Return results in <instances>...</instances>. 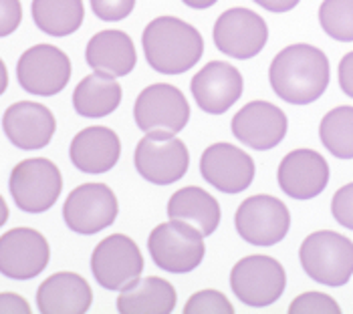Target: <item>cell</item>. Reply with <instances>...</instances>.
Listing matches in <instances>:
<instances>
[{
	"instance_id": "cell-1",
	"label": "cell",
	"mask_w": 353,
	"mask_h": 314,
	"mask_svg": "<svg viewBox=\"0 0 353 314\" xmlns=\"http://www.w3.org/2000/svg\"><path fill=\"white\" fill-rule=\"evenodd\" d=\"M329 59L313 45H291L279 52L271 63L269 81L276 97L285 103H315L329 87Z\"/></svg>"
},
{
	"instance_id": "cell-2",
	"label": "cell",
	"mask_w": 353,
	"mask_h": 314,
	"mask_svg": "<svg viewBox=\"0 0 353 314\" xmlns=\"http://www.w3.org/2000/svg\"><path fill=\"white\" fill-rule=\"evenodd\" d=\"M141 47L148 65L160 75H182L204 54L202 34L176 17H158L143 28Z\"/></svg>"
},
{
	"instance_id": "cell-3",
	"label": "cell",
	"mask_w": 353,
	"mask_h": 314,
	"mask_svg": "<svg viewBox=\"0 0 353 314\" xmlns=\"http://www.w3.org/2000/svg\"><path fill=\"white\" fill-rule=\"evenodd\" d=\"M305 274L323 286H345L353 276V242L337 232H313L299 248Z\"/></svg>"
},
{
	"instance_id": "cell-4",
	"label": "cell",
	"mask_w": 353,
	"mask_h": 314,
	"mask_svg": "<svg viewBox=\"0 0 353 314\" xmlns=\"http://www.w3.org/2000/svg\"><path fill=\"white\" fill-rule=\"evenodd\" d=\"M148 250L154 264L172 274L196 270L206 254L204 236L184 220H170L156 226L148 238Z\"/></svg>"
},
{
	"instance_id": "cell-5",
	"label": "cell",
	"mask_w": 353,
	"mask_h": 314,
	"mask_svg": "<svg viewBox=\"0 0 353 314\" xmlns=\"http://www.w3.org/2000/svg\"><path fill=\"white\" fill-rule=\"evenodd\" d=\"M134 119L145 135L172 137L188 125L190 105L178 87L154 83L137 95Z\"/></svg>"
},
{
	"instance_id": "cell-6",
	"label": "cell",
	"mask_w": 353,
	"mask_h": 314,
	"mask_svg": "<svg viewBox=\"0 0 353 314\" xmlns=\"http://www.w3.org/2000/svg\"><path fill=\"white\" fill-rule=\"evenodd\" d=\"M8 189L17 208L27 213H43L57 204L63 191V176L51 159L32 157L12 167Z\"/></svg>"
},
{
	"instance_id": "cell-7",
	"label": "cell",
	"mask_w": 353,
	"mask_h": 314,
	"mask_svg": "<svg viewBox=\"0 0 353 314\" xmlns=\"http://www.w3.org/2000/svg\"><path fill=\"white\" fill-rule=\"evenodd\" d=\"M287 286V274L279 260L271 256H246L234 264L230 272V288L234 296L252 308L274 304Z\"/></svg>"
},
{
	"instance_id": "cell-8",
	"label": "cell",
	"mask_w": 353,
	"mask_h": 314,
	"mask_svg": "<svg viewBox=\"0 0 353 314\" xmlns=\"http://www.w3.org/2000/svg\"><path fill=\"white\" fill-rule=\"evenodd\" d=\"M117 213V198L105 183H83L67 196L63 204V220L67 228L81 236L108 230Z\"/></svg>"
},
{
	"instance_id": "cell-9",
	"label": "cell",
	"mask_w": 353,
	"mask_h": 314,
	"mask_svg": "<svg viewBox=\"0 0 353 314\" xmlns=\"http://www.w3.org/2000/svg\"><path fill=\"white\" fill-rule=\"evenodd\" d=\"M91 272L101 288L123 290L134 284L143 272L141 250L130 236H108L91 254Z\"/></svg>"
},
{
	"instance_id": "cell-10",
	"label": "cell",
	"mask_w": 353,
	"mask_h": 314,
	"mask_svg": "<svg viewBox=\"0 0 353 314\" xmlns=\"http://www.w3.org/2000/svg\"><path fill=\"white\" fill-rule=\"evenodd\" d=\"M234 226L239 236L252 244L269 248L279 244L291 228V213L289 208L267 193L250 196L245 200L234 216Z\"/></svg>"
},
{
	"instance_id": "cell-11",
	"label": "cell",
	"mask_w": 353,
	"mask_h": 314,
	"mask_svg": "<svg viewBox=\"0 0 353 314\" xmlns=\"http://www.w3.org/2000/svg\"><path fill=\"white\" fill-rule=\"evenodd\" d=\"M17 78L30 95L53 97L67 87L71 78V61L59 47L34 45L21 54Z\"/></svg>"
},
{
	"instance_id": "cell-12",
	"label": "cell",
	"mask_w": 353,
	"mask_h": 314,
	"mask_svg": "<svg viewBox=\"0 0 353 314\" xmlns=\"http://www.w3.org/2000/svg\"><path fill=\"white\" fill-rule=\"evenodd\" d=\"M137 174L148 183L170 185L180 182L190 165V154L186 143L172 137H152L145 135L139 139L134 154Z\"/></svg>"
},
{
	"instance_id": "cell-13",
	"label": "cell",
	"mask_w": 353,
	"mask_h": 314,
	"mask_svg": "<svg viewBox=\"0 0 353 314\" xmlns=\"http://www.w3.org/2000/svg\"><path fill=\"white\" fill-rule=\"evenodd\" d=\"M214 45L230 59L246 61L256 56L269 41V26L250 8H230L214 23Z\"/></svg>"
},
{
	"instance_id": "cell-14",
	"label": "cell",
	"mask_w": 353,
	"mask_h": 314,
	"mask_svg": "<svg viewBox=\"0 0 353 314\" xmlns=\"http://www.w3.org/2000/svg\"><path fill=\"white\" fill-rule=\"evenodd\" d=\"M51 260L47 238L32 228H12L0 236V274L10 280H32Z\"/></svg>"
},
{
	"instance_id": "cell-15",
	"label": "cell",
	"mask_w": 353,
	"mask_h": 314,
	"mask_svg": "<svg viewBox=\"0 0 353 314\" xmlns=\"http://www.w3.org/2000/svg\"><path fill=\"white\" fill-rule=\"evenodd\" d=\"M190 91L202 111L210 115H222L241 99L245 81L236 67L224 61H212L194 75Z\"/></svg>"
},
{
	"instance_id": "cell-16",
	"label": "cell",
	"mask_w": 353,
	"mask_h": 314,
	"mask_svg": "<svg viewBox=\"0 0 353 314\" xmlns=\"http://www.w3.org/2000/svg\"><path fill=\"white\" fill-rule=\"evenodd\" d=\"M287 129V115L269 101H250L232 117V135L256 151L276 147L285 139Z\"/></svg>"
},
{
	"instance_id": "cell-17",
	"label": "cell",
	"mask_w": 353,
	"mask_h": 314,
	"mask_svg": "<svg viewBox=\"0 0 353 314\" xmlns=\"http://www.w3.org/2000/svg\"><path fill=\"white\" fill-rule=\"evenodd\" d=\"M200 174L222 193H241L254 180V161L230 143H214L200 157Z\"/></svg>"
},
{
	"instance_id": "cell-18",
	"label": "cell",
	"mask_w": 353,
	"mask_h": 314,
	"mask_svg": "<svg viewBox=\"0 0 353 314\" xmlns=\"http://www.w3.org/2000/svg\"><path fill=\"white\" fill-rule=\"evenodd\" d=\"M57 121L49 107L32 101H19L10 105L2 115V131L8 141L23 149L37 151L51 143Z\"/></svg>"
},
{
	"instance_id": "cell-19",
	"label": "cell",
	"mask_w": 353,
	"mask_h": 314,
	"mask_svg": "<svg viewBox=\"0 0 353 314\" xmlns=\"http://www.w3.org/2000/svg\"><path fill=\"white\" fill-rule=\"evenodd\" d=\"M279 187L293 200L307 202L323 193L329 183V163L313 149H295L283 157L276 171Z\"/></svg>"
},
{
	"instance_id": "cell-20",
	"label": "cell",
	"mask_w": 353,
	"mask_h": 314,
	"mask_svg": "<svg viewBox=\"0 0 353 314\" xmlns=\"http://www.w3.org/2000/svg\"><path fill=\"white\" fill-rule=\"evenodd\" d=\"M121 156V141L117 133L103 125L79 131L69 147L73 165L83 174H105L115 167Z\"/></svg>"
},
{
	"instance_id": "cell-21",
	"label": "cell",
	"mask_w": 353,
	"mask_h": 314,
	"mask_svg": "<svg viewBox=\"0 0 353 314\" xmlns=\"http://www.w3.org/2000/svg\"><path fill=\"white\" fill-rule=\"evenodd\" d=\"M91 302L89 282L75 272H57L37 290V308L43 314H83Z\"/></svg>"
},
{
	"instance_id": "cell-22",
	"label": "cell",
	"mask_w": 353,
	"mask_h": 314,
	"mask_svg": "<svg viewBox=\"0 0 353 314\" xmlns=\"http://www.w3.org/2000/svg\"><path fill=\"white\" fill-rule=\"evenodd\" d=\"M85 61L95 73L119 78L136 69L137 52L123 30H101L87 43Z\"/></svg>"
},
{
	"instance_id": "cell-23",
	"label": "cell",
	"mask_w": 353,
	"mask_h": 314,
	"mask_svg": "<svg viewBox=\"0 0 353 314\" xmlns=\"http://www.w3.org/2000/svg\"><path fill=\"white\" fill-rule=\"evenodd\" d=\"M176 288L160 276L137 278L134 284L119 290L117 313L170 314L176 308Z\"/></svg>"
},
{
	"instance_id": "cell-24",
	"label": "cell",
	"mask_w": 353,
	"mask_h": 314,
	"mask_svg": "<svg viewBox=\"0 0 353 314\" xmlns=\"http://www.w3.org/2000/svg\"><path fill=\"white\" fill-rule=\"evenodd\" d=\"M170 220H184L204 238L212 236L220 224V204L206 189L188 185L172 193L168 202Z\"/></svg>"
},
{
	"instance_id": "cell-25",
	"label": "cell",
	"mask_w": 353,
	"mask_h": 314,
	"mask_svg": "<svg viewBox=\"0 0 353 314\" xmlns=\"http://www.w3.org/2000/svg\"><path fill=\"white\" fill-rule=\"evenodd\" d=\"M123 91L117 78L101 73L87 75L73 91V107L85 119H101L111 115L121 103Z\"/></svg>"
},
{
	"instance_id": "cell-26",
	"label": "cell",
	"mask_w": 353,
	"mask_h": 314,
	"mask_svg": "<svg viewBox=\"0 0 353 314\" xmlns=\"http://www.w3.org/2000/svg\"><path fill=\"white\" fill-rule=\"evenodd\" d=\"M32 21L49 36H69L77 32L85 19L83 0H32Z\"/></svg>"
},
{
	"instance_id": "cell-27",
	"label": "cell",
	"mask_w": 353,
	"mask_h": 314,
	"mask_svg": "<svg viewBox=\"0 0 353 314\" xmlns=\"http://www.w3.org/2000/svg\"><path fill=\"white\" fill-rule=\"evenodd\" d=\"M319 139L337 159H353V107H335L321 119Z\"/></svg>"
},
{
	"instance_id": "cell-28",
	"label": "cell",
	"mask_w": 353,
	"mask_h": 314,
	"mask_svg": "<svg viewBox=\"0 0 353 314\" xmlns=\"http://www.w3.org/2000/svg\"><path fill=\"white\" fill-rule=\"evenodd\" d=\"M319 25L333 41L353 43V0H323Z\"/></svg>"
},
{
	"instance_id": "cell-29",
	"label": "cell",
	"mask_w": 353,
	"mask_h": 314,
	"mask_svg": "<svg viewBox=\"0 0 353 314\" xmlns=\"http://www.w3.org/2000/svg\"><path fill=\"white\" fill-rule=\"evenodd\" d=\"M186 314H232V302L218 290H200L192 294L184 306Z\"/></svg>"
},
{
	"instance_id": "cell-30",
	"label": "cell",
	"mask_w": 353,
	"mask_h": 314,
	"mask_svg": "<svg viewBox=\"0 0 353 314\" xmlns=\"http://www.w3.org/2000/svg\"><path fill=\"white\" fill-rule=\"evenodd\" d=\"M291 314H339L341 306L323 292H305L297 296L291 306H289Z\"/></svg>"
},
{
	"instance_id": "cell-31",
	"label": "cell",
	"mask_w": 353,
	"mask_h": 314,
	"mask_svg": "<svg viewBox=\"0 0 353 314\" xmlns=\"http://www.w3.org/2000/svg\"><path fill=\"white\" fill-rule=\"evenodd\" d=\"M89 2H91L93 14L103 23L123 21L136 8V0H89Z\"/></svg>"
},
{
	"instance_id": "cell-32",
	"label": "cell",
	"mask_w": 353,
	"mask_h": 314,
	"mask_svg": "<svg viewBox=\"0 0 353 314\" xmlns=\"http://www.w3.org/2000/svg\"><path fill=\"white\" fill-rule=\"evenodd\" d=\"M331 213L337 224L353 230V183L339 187L331 200Z\"/></svg>"
},
{
	"instance_id": "cell-33",
	"label": "cell",
	"mask_w": 353,
	"mask_h": 314,
	"mask_svg": "<svg viewBox=\"0 0 353 314\" xmlns=\"http://www.w3.org/2000/svg\"><path fill=\"white\" fill-rule=\"evenodd\" d=\"M23 21L21 0H0V39L12 34Z\"/></svg>"
},
{
	"instance_id": "cell-34",
	"label": "cell",
	"mask_w": 353,
	"mask_h": 314,
	"mask_svg": "<svg viewBox=\"0 0 353 314\" xmlns=\"http://www.w3.org/2000/svg\"><path fill=\"white\" fill-rule=\"evenodd\" d=\"M0 313L28 314L30 313V304L23 296H19L14 292H0Z\"/></svg>"
},
{
	"instance_id": "cell-35",
	"label": "cell",
	"mask_w": 353,
	"mask_h": 314,
	"mask_svg": "<svg viewBox=\"0 0 353 314\" xmlns=\"http://www.w3.org/2000/svg\"><path fill=\"white\" fill-rule=\"evenodd\" d=\"M339 87L347 97L353 99V51L339 61Z\"/></svg>"
},
{
	"instance_id": "cell-36",
	"label": "cell",
	"mask_w": 353,
	"mask_h": 314,
	"mask_svg": "<svg viewBox=\"0 0 353 314\" xmlns=\"http://www.w3.org/2000/svg\"><path fill=\"white\" fill-rule=\"evenodd\" d=\"M254 2L269 12H289L299 4L301 0H254Z\"/></svg>"
},
{
	"instance_id": "cell-37",
	"label": "cell",
	"mask_w": 353,
	"mask_h": 314,
	"mask_svg": "<svg viewBox=\"0 0 353 314\" xmlns=\"http://www.w3.org/2000/svg\"><path fill=\"white\" fill-rule=\"evenodd\" d=\"M186 6H190L194 10H206V8H210V6H214L218 0H182Z\"/></svg>"
},
{
	"instance_id": "cell-38",
	"label": "cell",
	"mask_w": 353,
	"mask_h": 314,
	"mask_svg": "<svg viewBox=\"0 0 353 314\" xmlns=\"http://www.w3.org/2000/svg\"><path fill=\"white\" fill-rule=\"evenodd\" d=\"M6 87H8V71H6L4 61L0 59V95L6 91Z\"/></svg>"
},
{
	"instance_id": "cell-39",
	"label": "cell",
	"mask_w": 353,
	"mask_h": 314,
	"mask_svg": "<svg viewBox=\"0 0 353 314\" xmlns=\"http://www.w3.org/2000/svg\"><path fill=\"white\" fill-rule=\"evenodd\" d=\"M6 220H8V206H6L4 198L0 196V228L6 224Z\"/></svg>"
}]
</instances>
